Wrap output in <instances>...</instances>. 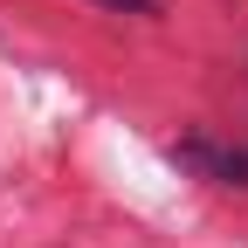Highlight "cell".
<instances>
[{"mask_svg": "<svg viewBox=\"0 0 248 248\" xmlns=\"http://www.w3.org/2000/svg\"><path fill=\"white\" fill-rule=\"evenodd\" d=\"M97 7H110V14H138V21H152V14H159V0H97Z\"/></svg>", "mask_w": 248, "mask_h": 248, "instance_id": "7a4b0ae2", "label": "cell"}, {"mask_svg": "<svg viewBox=\"0 0 248 248\" xmlns=\"http://www.w3.org/2000/svg\"><path fill=\"white\" fill-rule=\"evenodd\" d=\"M179 166H193L200 179H221V186H248V152L241 145H214V138H179L172 145Z\"/></svg>", "mask_w": 248, "mask_h": 248, "instance_id": "6da1fadb", "label": "cell"}]
</instances>
